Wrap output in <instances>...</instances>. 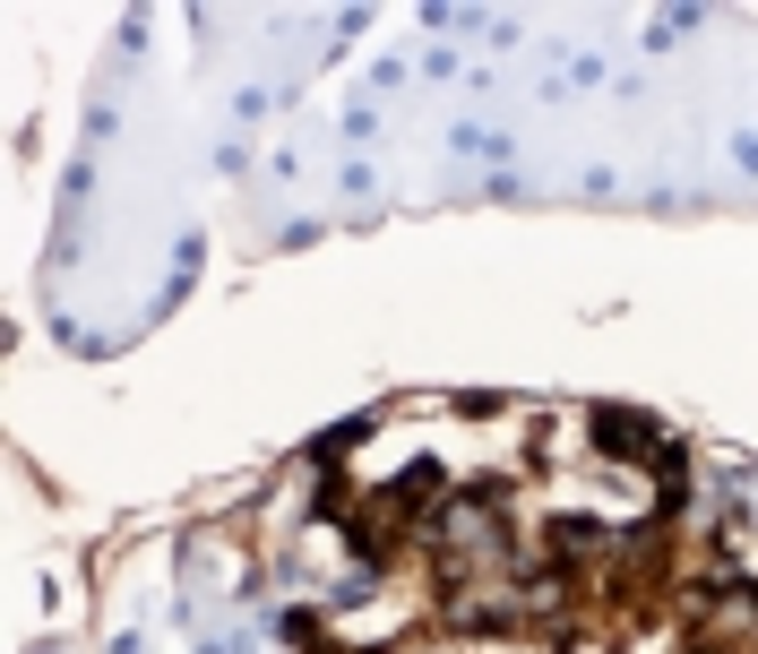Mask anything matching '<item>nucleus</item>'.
I'll return each instance as SVG.
<instances>
[{"label":"nucleus","instance_id":"f257e3e1","mask_svg":"<svg viewBox=\"0 0 758 654\" xmlns=\"http://www.w3.org/2000/svg\"><path fill=\"white\" fill-rule=\"evenodd\" d=\"M595 439H604V456H630V465H655V456H664L655 431H646L637 414H621V405H604V414H595Z\"/></svg>","mask_w":758,"mask_h":654},{"label":"nucleus","instance_id":"f03ea898","mask_svg":"<svg viewBox=\"0 0 758 654\" xmlns=\"http://www.w3.org/2000/svg\"><path fill=\"white\" fill-rule=\"evenodd\" d=\"M363 439H371V423H345V431H328V439H319V465H337V456H345V448H363Z\"/></svg>","mask_w":758,"mask_h":654},{"label":"nucleus","instance_id":"7ed1b4c3","mask_svg":"<svg viewBox=\"0 0 758 654\" xmlns=\"http://www.w3.org/2000/svg\"><path fill=\"white\" fill-rule=\"evenodd\" d=\"M371 129H379V112H371V104H345V138H354V147H363Z\"/></svg>","mask_w":758,"mask_h":654},{"label":"nucleus","instance_id":"20e7f679","mask_svg":"<svg viewBox=\"0 0 758 654\" xmlns=\"http://www.w3.org/2000/svg\"><path fill=\"white\" fill-rule=\"evenodd\" d=\"M733 164H742V173L758 181V138H733Z\"/></svg>","mask_w":758,"mask_h":654},{"label":"nucleus","instance_id":"39448f33","mask_svg":"<svg viewBox=\"0 0 758 654\" xmlns=\"http://www.w3.org/2000/svg\"><path fill=\"white\" fill-rule=\"evenodd\" d=\"M690 654H724V646H690Z\"/></svg>","mask_w":758,"mask_h":654}]
</instances>
